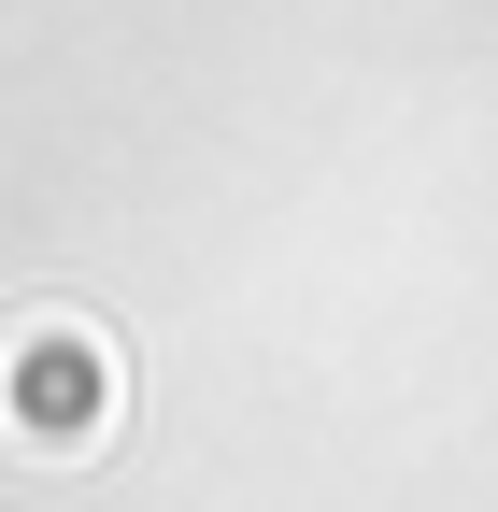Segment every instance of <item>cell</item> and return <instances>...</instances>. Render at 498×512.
I'll list each match as a JSON object with an SVG mask.
<instances>
[{
    "mask_svg": "<svg viewBox=\"0 0 498 512\" xmlns=\"http://www.w3.org/2000/svg\"><path fill=\"white\" fill-rule=\"evenodd\" d=\"M0 399H15V441L43 470H72V456H100L114 427H129V356H114V328L100 313H29L15 328V370H0Z\"/></svg>",
    "mask_w": 498,
    "mask_h": 512,
    "instance_id": "6da1fadb",
    "label": "cell"
}]
</instances>
